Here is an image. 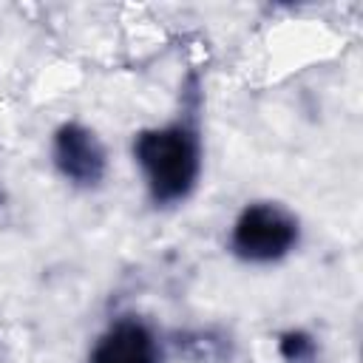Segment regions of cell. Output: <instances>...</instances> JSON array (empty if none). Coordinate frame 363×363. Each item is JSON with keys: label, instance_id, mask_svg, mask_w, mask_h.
<instances>
[{"label": "cell", "instance_id": "obj_5", "mask_svg": "<svg viewBox=\"0 0 363 363\" xmlns=\"http://www.w3.org/2000/svg\"><path fill=\"white\" fill-rule=\"evenodd\" d=\"M278 352H281L284 363H315V357H318V346H315L312 335L298 332V329L281 335Z\"/></svg>", "mask_w": 363, "mask_h": 363}, {"label": "cell", "instance_id": "obj_3", "mask_svg": "<svg viewBox=\"0 0 363 363\" xmlns=\"http://www.w3.org/2000/svg\"><path fill=\"white\" fill-rule=\"evenodd\" d=\"M51 159L57 173L74 187H96L108 173L105 145L82 122H62L54 130Z\"/></svg>", "mask_w": 363, "mask_h": 363}, {"label": "cell", "instance_id": "obj_4", "mask_svg": "<svg viewBox=\"0 0 363 363\" xmlns=\"http://www.w3.org/2000/svg\"><path fill=\"white\" fill-rule=\"evenodd\" d=\"M88 363H162L156 335L133 315L113 320L94 343Z\"/></svg>", "mask_w": 363, "mask_h": 363}, {"label": "cell", "instance_id": "obj_1", "mask_svg": "<svg viewBox=\"0 0 363 363\" xmlns=\"http://www.w3.org/2000/svg\"><path fill=\"white\" fill-rule=\"evenodd\" d=\"M133 159L145 176L150 201L159 207L182 204L201 176V136L193 119L145 128L133 136Z\"/></svg>", "mask_w": 363, "mask_h": 363}, {"label": "cell", "instance_id": "obj_2", "mask_svg": "<svg viewBox=\"0 0 363 363\" xmlns=\"http://www.w3.org/2000/svg\"><path fill=\"white\" fill-rule=\"evenodd\" d=\"M301 238V224L278 201L247 204L230 230V250L247 264H272L286 258Z\"/></svg>", "mask_w": 363, "mask_h": 363}]
</instances>
